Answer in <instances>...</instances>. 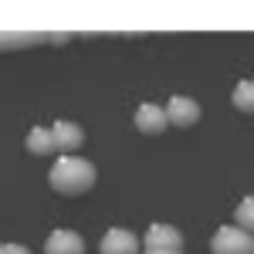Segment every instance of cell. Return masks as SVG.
<instances>
[{
    "mask_svg": "<svg viewBox=\"0 0 254 254\" xmlns=\"http://www.w3.org/2000/svg\"><path fill=\"white\" fill-rule=\"evenodd\" d=\"M3 254H31L24 244H3Z\"/></svg>",
    "mask_w": 254,
    "mask_h": 254,
    "instance_id": "obj_13",
    "label": "cell"
},
{
    "mask_svg": "<svg viewBox=\"0 0 254 254\" xmlns=\"http://www.w3.org/2000/svg\"><path fill=\"white\" fill-rule=\"evenodd\" d=\"M231 102H234L237 112L254 116V81H241V85L234 88V95H231Z\"/></svg>",
    "mask_w": 254,
    "mask_h": 254,
    "instance_id": "obj_10",
    "label": "cell"
},
{
    "mask_svg": "<svg viewBox=\"0 0 254 254\" xmlns=\"http://www.w3.org/2000/svg\"><path fill=\"white\" fill-rule=\"evenodd\" d=\"M146 254H183V251H176V248H146Z\"/></svg>",
    "mask_w": 254,
    "mask_h": 254,
    "instance_id": "obj_14",
    "label": "cell"
},
{
    "mask_svg": "<svg viewBox=\"0 0 254 254\" xmlns=\"http://www.w3.org/2000/svg\"><path fill=\"white\" fill-rule=\"evenodd\" d=\"M210 251L214 254H254V237L241 227H220L210 241Z\"/></svg>",
    "mask_w": 254,
    "mask_h": 254,
    "instance_id": "obj_2",
    "label": "cell"
},
{
    "mask_svg": "<svg viewBox=\"0 0 254 254\" xmlns=\"http://www.w3.org/2000/svg\"><path fill=\"white\" fill-rule=\"evenodd\" d=\"M170 126V119H166V109H159L153 102H142L136 109V129L142 136H159L163 129Z\"/></svg>",
    "mask_w": 254,
    "mask_h": 254,
    "instance_id": "obj_5",
    "label": "cell"
},
{
    "mask_svg": "<svg viewBox=\"0 0 254 254\" xmlns=\"http://www.w3.org/2000/svg\"><path fill=\"white\" fill-rule=\"evenodd\" d=\"M166 119L173 122L176 129H190V126L200 122V105H196L193 98H187V95H173L170 105H166Z\"/></svg>",
    "mask_w": 254,
    "mask_h": 254,
    "instance_id": "obj_4",
    "label": "cell"
},
{
    "mask_svg": "<svg viewBox=\"0 0 254 254\" xmlns=\"http://www.w3.org/2000/svg\"><path fill=\"white\" fill-rule=\"evenodd\" d=\"M95 166L88 163V159L81 156H61L55 166H51V173H48V183H51V190L61 196H78V193H88L92 187H95Z\"/></svg>",
    "mask_w": 254,
    "mask_h": 254,
    "instance_id": "obj_1",
    "label": "cell"
},
{
    "mask_svg": "<svg viewBox=\"0 0 254 254\" xmlns=\"http://www.w3.org/2000/svg\"><path fill=\"white\" fill-rule=\"evenodd\" d=\"M34 34L31 38H0V48H24V44H34Z\"/></svg>",
    "mask_w": 254,
    "mask_h": 254,
    "instance_id": "obj_12",
    "label": "cell"
},
{
    "mask_svg": "<svg viewBox=\"0 0 254 254\" xmlns=\"http://www.w3.org/2000/svg\"><path fill=\"white\" fill-rule=\"evenodd\" d=\"M24 146H27V153H34V156H48V153H58V149H55V136H51V129H41V126H34V129L27 132Z\"/></svg>",
    "mask_w": 254,
    "mask_h": 254,
    "instance_id": "obj_9",
    "label": "cell"
},
{
    "mask_svg": "<svg viewBox=\"0 0 254 254\" xmlns=\"http://www.w3.org/2000/svg\"><path fill=\"white\" fill-rule=\"evenodd\" d=\"M0 254H3V244H0Z\"/></svg>",
    "mask_w": 254,
    "mask_h": 254,
    "instance_id": "obj_15",
    "label": "cell"
},
{
    "mask_svg": "<svg viewBox=\"0 0 254 254\" xmlns=\"http://www.w3.org/2000/svg\"><path fill=\"white\" fill-rule=\"evenodd\" d=\"M102 254H139V237L132 231H122V227H112L109 234L102 237L98 244Z\"/></svg>",
    "mask_w": 254,
    "mask_h": 254,
    "instance_id": "obj_6",
    "label": "cell"
},
{
    "mask_svg": "<svg viewBox=\"0 0 254 254\" xmlns=\"http://www.w3.org/2000/svg\"><path fill=\"white\" fill-rule=\"evenodd\" d=\"M146 248H176V251H183V234L170 224H153L146 231Z\"/></svg>",
    "mask_w": 254,
    "mask_h": 254,
    "instance_id": "obj_8",
    "label": "cell"
},
{
    "mask_svg": "<svg viewBox=\"0 0 254 254\" xmlns=\"http://www.w3.org/2000/svg\"><path fill=\"white\" fill-rule=\"evenodd\" d=\"M234 220H237V227H241V231H248V234L254 237V196H244V200L237 203Z\"/></svg>",
    "mask_w": 254,
    "mask_h": 254,
    "instance_id": "obj_11",
    "label": "cell"
},
{
    "mask_svg": "<svg viewBox=\"0 0 254 254\" xmlns=\"http://www.w3.org/2000/svg\"><path fill=\"white\" fill-rule=\"evenodd\" d=\"M44 254H85V241L75 231H55L44 241Z\"/></svg>",
    "mask_w": 254,
    "mask_h": 254,
    "instance_id": "obj_7",
    "label": "cell"
},
{
    "mask_svg": "<svg viewBox=\"0 0 254 254\" xmlns=\"http://www.w3.org/2000/svg\"><path fill=\"white\" fill-rule=\"evenodd\" d=\"M51 136H55V149H58L61 156H75L81 149V142H85V129H81L78 122H55L51 126Z\"/></svg>",
    "mask_w": 254,
    "mask_h": 254,
    "instance_id": "obj_3",
    "label": "cell"
}]
</instances>
